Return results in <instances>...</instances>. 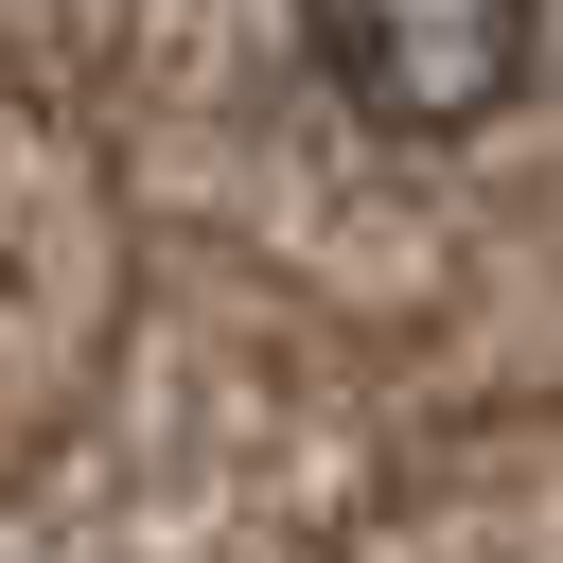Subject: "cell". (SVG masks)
Returning a JSON list of instances; mask_svg holds the SVG:
<instances>
[{"label":"cell","instance_id":"6da1fadb","mask_svg":"<svg viewBox=\"0 0 563 563\" xmlns=\"http://www.w3.org/2000/svg\"><path fill=\"white\" fill-rule=\"evenodd\" d=\"M528 35H545V0H299L317 88L387 141H475L528 88Z\"/></svg>","mask_w":563,"mask_h":563}]
</instances>
